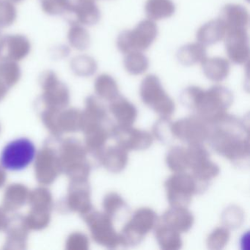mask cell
I'll use <instances>...</instances> for the list:
<instances>
[{"mask_svg": "<svg viewBox=\"0 0 250 250\" xmlns=\"http://www.w3.org/2000/svg\"><path fill=\"white\" fill-rule=\"evenodd\" d=\"M209 124L207 142L211 148L235 166H249L250 131L245 121L225 113Z\"/></svg>", "mask_w": 250, "mask_h": 250, "instance_id": "cell-1", "label": "cell"}, {"mask_svg": "<svg viewBox=\"0 0 250 250\" xmlns=\"http://www.w3.org/2000/svg\"><path fill=\"white\" fill-rule=\"evenodd\" d=\"M180 101L194 114L211 123L227 113L233 102V94L222 85L212 86L208 90L192 85L181 92Z\"/></svg>", "mask_w": 250, "mask_h": 250, "instance_id": "cell-2", "label": "cell"}, {"mask_svg": "<svg viewBox=\"0 0 250 250\" xmlns=\"http://www.w3.org/2000/svg\"><path fill=\"white\" fill-rule=\"evenodd\" d=\"M57 149L62 167L70 181H87L92 170L84 143L74 137L57 138Z\"/></svg>", "mask_w": 250, "mask_h": 250, "instance_id": "cell-3", "label": "cell"}, {"mask_svg": "<svg viewBox=\"0 0 250 250\" xmlns=\"http://www.w3.org/2000/svg\"><path fill=\"white\" fill-rule=\"evenodd\" d=\"M42 93L36 101L38 109L62 110L69 106L71 92L66 83L60 78L56 71L46 69L39 78Z\"/></svg>", "mask_w": 250, "mask_h": 250, "instance_id": "cell-4", "label": "cell"}, {"mask_svg": "<svg viewBox=\"0 0 250 250\" xmlns=\"http://www.w3.org/2000/svg\"><path fill=\"white\" fill-rule=\"evenodd\" d=\"M159 222V216L153 209H137L119 233L120 245L125 248L139 245Z\"/></svg>", "mask_w": 250, "mask_h": 250, "instance_id": "cell-5", "label": "cell"}, {"mask_svg": "<svg viewBox=\"0 0 250 250\" xmlns=\"http://www.w3.org/2000/svg\"><path fill=\"white\" fill-rule=\"evenodd\" d=\"M159 35L157 24L152 20H144L133 30H124L118 35L116 46L120 52L126 55L131 52L147 50Z\"/></svg>", "mask_w": 250, "mask_h": 250, "instance_id": "cell-6", "label": "cell"}, {"mask_svg": "<svg viewBox=\"0 0 250 250\" xmlns=\"http://www.w3.org/2000/svg\"><path fill=\"white\" fill-rule=\"evenodd\" d=\"M52 137L37 151L34 159V172L36 181L42 186H50L62 173L56 140Z\"/></svg>", "mask_w": 250, "mask_h": 250, "instance_id": "cell-7", "label": "cell"}, {"mask_svg": "<svg viewBox=\"0 0 250 250\" xmlns=\"http://www.w3.org/2000/svg\"><path fill=\"white\" fill-rule=\"evenodd\" d=\"M140 96L143 103L161 117L170 118L175 112V102L165 91L160 79L154 74H149L143 79Z\"/></svg>", "mask_w": 250, "mask_h": 250, "instance_id": "cell-8", "label": "cell"}, {"mask_svg": "<svg viewBox=\"0 0 250 250\" xmlns=\"http://www.w3.org/2000/svg\"><path fill=\"white\" fill-rule=\"evenodd\" d=\"M36 153V146L32 140L20 137L4 147L0 154V164L6 170H24L34 162Z\"/></svg>", "mask_w": 250, "mask_h": 250, "instance_id": "cell-9", "label": "cell"}, {"mask_svg": "<svg viewBox=\"0 0 250 250\" xmlns=\"http://www.w3.org/2000/svg\"><path fill=\"white\" fill-rule=\"evenodd\" d=\"M165 188L171 207L188 208L193 197L203 192L192 175L185 172L169 177L165 181Z\"/></svg>", "mask_w": 250, "mask_h": 250, "instance_id": "cell-10", "label": "cell"}, {"mask_svg": "<svg viewBox=\"0 0 250 250\" xmlns=\"http://www.w3.org/2000/svg\"><path fill=\"white\" fill-rule=\"evenodd\" d=\"M82 218L88 227L92 238L96 244L107 249H115L120 245L119 233L115 229L113 219L104 212L93 208Z\"/></svg>", "mask_w": 250, "mask_h": 250, "instance_id": "cell-11", "label": "cell"}, {"mask_svg": "<svg viewBox=\"0 0 250 250\" xmlns=\"http://www.w3.org/2000/svg\"><path fill=\"white\" fill-rule=\"evenodd\" d=\"M59 210L64 213L83 215L93 210L91 188L87 181H70L66 195L59 203Z\"/></svg>", "mask_w": 250, "mask_h": 250, "instance_id": "cell-12", "label": "cell"}, {"mask_svg": "<svg viewBox=\"0 0 250 250\" xmlns=\"http://www.w3.org/2000/svg\"><path fill=\"white\" fill-rule=\"evenodd\" d=\"M172 132L175 139L187 145L203 144L208 138L210 124L194 114L172 122Z\"/></svg>", "mask_w": 250, "mask_h": 250, "instance_id": "cell-13", "label": "cell"}, {"mask_svg": "<svg viewBox=\"0 0 250 250\" xmlns=\"http://www.w3.org/2000/svg\"><path fill=\"white\" fill-rule=\"evenodd\" d=\"M111 137L117 145L127 151H138L149 148L153 143V137L149 131L138 129L132 125L114 124L111 130Z\"/></svg>", "mask_w": 250, "mask_h": 250, "instance_id": "cell-14", "label": "cell"}, {"mask_svg": "<svg viewBox=\"0 0 250 250\" xmlns=\"http://www.w3.org/2000/svg\"><path fill=\"white\" fill-rule=\"evenodd\" d=\"M223 40L229 61L235 65H247L250 54V39L247 30H227Z\"/></svg>", "mask_w": 250, "mask_h": 250, "instance_id": "cell-15", "label": "cell"}, {"mask_svg": "<svg viewBox=\"0 0 250 250\" xmlns=\"http://www.w3.org/2000/svg\"><path fill=\"white\" fill-rule=\"evenodd\" d=\"M83 111L81 131L83 133L95 127L112 124L108 116L107 109L102 99L96 95H90L84 100Z\"/></svg>", "mask_w": 250, "mask_h": 250, "instance_id": "cell-16", "label": "cell"}, {"mask_svg": "<svg viewBox=\"0 0 250 250\" xmlns=\"http://www.w3.org/2000/svg\"><path fill=\"white\" fill-rule=\"evenodd\" d=\"M30 229L26 224L25 217L21 214H14L9 217L4 232L6 234L3 249L23 250L27 248Z\"/></svg>", "mask_w": 250, "mask_h": 250, "instance_id": "cell-17", "label": "cell"}, {"mask_svg": "<svg viewBox=\"0 0 250 250\" xmlns=\"http://www.w3.org/2000/svg\"><path fill=\"white\" fill-rule=\"evenodd\" d=\"M70 20L85 27H93L99 24L102 12L96 0H72Z\"/></svg>", "mask_w": 250, "mask_h": 250, "instance_id": "cell-18", "label": "cell"}, {"mask_svg": "<svg viewBox=\"0 0 250 250\" xmlns=\"http://www.w3.org/2000/svg\"><path fill=\"white\" fill-rule=\"evenodd\" d=\"M4 55L9 59L21 63L27 59L33 51V43L28 36L23 33L5 35Z\"/></svg>", "mask_w": 250, "mask_h": 250, "instance_id": "cell-19", "label": "cell"}, {"mask_svg": "<svg viewBox=\"0 0 250 250\" xmlns=\"http://www.w3.org/2000/svg\"><path fill=\"white\" fill-rule=\"evenodd\" d=\"M113 125V124L101 125L84 133L86 150L88 155L93 156L97 162L111 137V130Z\"/></svg>", "mask_w": 250, "mask_h": 250, "instance_id": "cell-20", "label": "cell"}, {"mask_svg": "<svg viewBox=\"0 0 250 250\" xmlns=\"http://www.w3.org/2000/svg\"><path fill=\"white\" fill-rule=\"evenodd\" d=\"M219 20L222 21L225 30H248L250 14L245 7L239 4H228L221 10Z\"/></svg>", "mask_w": 250, "mask_h": 250, "instance_id": "cell-21", "label": "cell"}, {"mask_svg": "<svg viewBox=\"0 0 250 250\" xmlns=\"http://www.w3.org/2000/svg\"><path fill=\"white\" fill-rule=\"evenodd\" d=\"M161 222L182 233L191 229L194 217L187 208L171 207L163 213Z\"/></svg>", "mask_w": 250, "mask_h": 250, "instance_id": "cell-22", "label": "cell"}, {"mask_svg": "<svg viewBox=\"0 0 250 250\" xmlns=\"http://www.w3.org/2000/svg\"><path fill=\"white\" fill-rule=\"evenodd\" d=\"M128 152L118 145L106 147L101 154L98 163L112 173H120L128 165Z\"/></svg>", "mask_w": 250, "mask_h": 250, "instance_id": "cell-23", "label": "cell"}, {"mask_svg": "<svg viewBox=\"0 0 250 250\" xmlns=\"http://www.w3.org/2000/svg\"><path fill=\"white\" fill-rule=\"evenodd\" d=\"M109 102V112L113 115L118 125H132L137 121V107L124 96L120 94Z\"/></svg>", "mask_w": 250, "mask_h": 250, "instance_id": "cell-24", "label": "cell"}, {"mask_svg": "<svg viewBox=\"0 0 250 250\" xmlns=\"http://www.w3.org/2000/svg\"><path fill=\"white\" fill-rule=\"evenodd\" d=\"M30 190L21 183L10 184L5 188L2 198V207L8 213H14L28 202Z\"/></svg>", "mask_w": 250, "mask_h": 250, "instance_id": "cell-25", "label": "cell"}, {"mask_svg": "<svg viewBox=\"0 0 250 250\" xmlns=\"http://www.w3.org/2000/svg\"><path fill=\"white\" fill-rule=\"evenodd\" d=\"M67 44L72 50L84 52L90 49L92 40L87 27L73 20H68L66 33Z\"/></svg>", "mask_w": 250, "mask_h": 250, "instance_id": "cell-26", "label": "cell"}, {"mask_svg": "<svg viewBox=\"0 0 250 250\" xmlns=\"http://www.w3.org/2000/svg\"><path fill=\"white\" fill-rule=\"evenodd\" d=\"M225 25L219 18L205 23L197 30L196 40L204 46H212L223 40L225 38Z\"/></svg>", "mask_w": 250, "mask_h": 250, "instance_id": "cell-27", "label": "cell"}, {"mask_svg": "<svg viewBox=\"0 0 250 250\" xmlns=\"http://www.w3.org/2000/svg\"><path fill=\"white\" fill-rule=\"evenodd\" d=\"M203 74L213 83H221L228 78L230 72V62L221 57L206 58L201 63Z\"/></svg>", "mask_w": 250, "mask_h": 250, "instance_id": "cell-28", "label": "cell"}, {"mask_svg": "<svg viewBox=\"0 0 250 250\" xmlns=\"http://www.w3.org/2000/svg\"><path fill=\"white\" fill-rule=\"evenodd\" d=\"M191 175L197 181L203 192L207 189L209 184L220 172L219 167L210 160V158L203 159L190 167Z\"/></svg>", "mask_w": 250, "mask_h": 250, "instance_id": "cell-29", "label": "cell"}, {"mask_svg": "<svg viewBox=\"0 0 250 250\" xmlns=\"http://www.w3.org/2000/svg\"><path fill=\"white\" fill-rule=\"evenodd\" d=\"M69 68L76 77L89 78L96 74L99 65L93 57L84 52H80L70 58Z\"/></svg>", "mask_w": 250, "mask_h": 250, "instance_id": "cell-30", "label": "cell"}, {"mask_svg": "<svg viewBox=\"0 0 250 250\" xmlns=\"http://www.w3.org/2000/svg\"><path fill=\"white\" fill-rule=\"evenodd\" d=\"M178 62L184 66L190 67L204 61L207 56L206 46L199 43H187L181 46L176 53Z\"/></svg>", "mask_w": 250, "mask_h": 250, "instance_id": "cell-31", "label": "cell"}, {"mask_svg": "<svg viewBox=\"0 0 250 250\" xmlns=\"http://www.w3.org/2000/svg\"><path fill=\"white\" fill-rule=\"evenodd\" d=\"M155 236L161 249L165 250H178L182 248L181 233L167 225L159 222L154 228Z\"/></svg>", "mask_w": 250, "mask_h": 250, "instance_id": "cell-32", "label": "cell"}, {"mask_svg": "<svg viewBox=\"0 0 250 250\" xmlns=\"http://www.w3.org/2000/svg\"><path fill=\"white\" fill-rule=\"evenodd\" d=\"M175 11L176 6L172 0H147L145 5L146 17L153 21L170 18Z\"/></svg>", "mask_w": 250, "mask_h": 250, "instance_id": "cell-33", "label": "cell"}, {"mask_svg": "<svg viewBox=\"0 0 250 250\" xmlns=\"http://www.w3.org/2000/svg\"><path fill=\"white\" fill-rule=\"evenodd\" d=\"M83 111L77 108L66 107L60 112L58 118V128L61 134L81 131Z\"/></svg>", "mask_w": 250, "mask_h": 250, "instance_id": "cell-34", "label": "cell"}, {"mask_svg": "<svg viewBox=\"0 0 250 250\" xmlns=\"http://www.w3.org/2000/svg\"><path fill=\"white\" fill-rule=\"evenodd\" d=\"M22 77V69L20 62L5 57L0 58V81L11 90L20 83Z\"/></svg>", "mask_w": 250, "mask_h": 250, "instance_id": "cell-35", "label": "cell"}, {"mask_svg": "<svg viewBox=\"0 0 250 250\" xmlns=\"http://www.w3.org/2000/svg\"><path fill=\"white\" fill-rule=\"evenodd\" d=\"M94 90L97 97L107 102H110L120 95L116 80L108 74H102L96 77Z\"/></svg>", "mask_w": 250, "mask_h": 250, "instance_id": "cell-36", "label": "cell"}, {"mask_svg": "<svg viewBox=\"0 0 250 250\" xmlns=\"http://www.w3.org/2000/svg\"><path fill=\"white\" fill-rule=\"evenodd\" d=\"M30 208L52 211L55 206L53 195L46 186L36 187L30 191L28 202Z\"/></svg>", "mask_w": 250, "mask_h": 250, "instance_id": "cell-37", "label": "cell"}, {"mask_svg": "<svg viewBox=\"0 0 250 250\" xmlns=\"http://www.w3.org/2000/svg\"><path fill=\"white\" fill-rule=\"evenodd\" d=\"M166 164L175 173L186 172L189 167L187 147L178 146L171 147L167 153Z\"/></svg>", "mask_w": 250, "mask_h": 250, "instance_id": "cell-38", "label": "cell"}, {"mask_svg": "<svg viewBox=\"0 0 250 250\" xmlns=\"http://www.w3.org/2000/svg\"><path fill=\"white\" fill-rule=\"evenodd\" d=\"M124 65L128 74L138 76L147 71L150 66V61L143 52H131L125 55Z\"/></svg>", "mask_w": 250, "mask_h": 250, "instance_id": "cell-39", "label": "cell"}, {"mask_svg": "<svg viewBox=\"0 0 250 250\" xmlns=\"http://www.w3.org/2000/svg\"><path fill=\"white\" fill-rule=\"evenodd\" d=\"M39 3L46 15L61 17L69 15L72 0H39Z\"/></svg>", "mask_w": 250, "mask_h": 250, "instance_id": "cell-40", "label": "cell"}, {"mask_svg": "<svg viewBox=\"0 0 250 250\" xmlns=\"http://www.w3.org/2000/svg\"><path fill=\"white\" fill-rule=\"evenodd\" d=\"M52 211L30 208L25 217L26 224L30 230H43L49 227L52 220Z\"/></svg>", "mask_w": 250, "mask_h": 250, "instance_id": "cell-41", "label": "cell"}, {"mask_svg": "<svg viewBox=\"0 0 250 250\" xmlns=\"http://www.w3.org/2000/svg\"><path fill=\"white\" fill-rule=\"evenodd\" d=\"M104 212L112 219H116L120 213L128 210L125 200L119 194L110 192L105 196L102 203Z\"/></svg>", "mask_w": 250, "mask_h": 250, "instance_id": "cell-42", "label": "cell"}, {"mask_svg": "<svg viewBox=\"0 0 250 250\" xmlns=\"http://www.w3.org/2000/svg\"><path fill=\"white\" fill-rule=\"evenodd\" d=\"M17 5L11 0H0V30L13 27L18 20Z\"/></svg>", "mask_w": 250, "mask_h": 250, "instance_id": "cell-43", "label": "cell"}, {"mask_svg": "<svg viewBox=\"0 0 250 250\" xmlns=\"http://www.w3.org/2000/svg\"><path fill=\"white\" fill-rule=\"evenodd\" d=\"M172 124L170 118L162 117L153 125V135L164 144L172 143L175 140L172 132Z\"/></svg>", "mask_w": 250, "mask_h": 250, "instance_id": "cell-44", "label": "cell"}, {"mask_svg": "<svg viewBox=\"0 0 250 250\" xmlns=\"http://www.w3.org/2000/svg\"><path fill=\"white\" fill-rule=\"evenodd\" d=\"M244 212L238 206H230L222 214L223 225L228 229H238L244 222Z\"/></svg>", "mask_w": 250, "mask_h": 250, "instance_id": "cell-45", "label": "cell"}, {"mask_svg": "<svg viewBox=\"0 0 250 250\" xmlns=\"http://www.w3.org/2000/svg\"><path fill=\"white\" fill-rule=\"evenodd\" d=\"M230 238L229 229L225 227L216 228L208 237V248L212 250H219L223 249L228 244Z\"/></svg>", "mask_w": 250, "mask_h": 250, "instance_id": "cell-46", "label": "cell"}, {"mask_svg": "<svg viewBox=\"0 0 250 250\" xmlns=\"http://www.w3.org/2000/svg\"><path fill=\"white\" fill-rule=\"evenodd\" d=\"M90 247V240L83 232H73L70 234L65 241L67 250H87Z\"/></svg>", "mask_w": 250, "mask_h": 250, "instance_id": "cell-47", "label": "cell"}, {"mask_svg": "<svg viewBox=\"0 0 250 250\" xmlns=\"http://www.w3.org/2000/svg\"><path fill=\"white\" fill-rule=\"evenodd\" d=\"M71 51L72 49L67 43H61V44L55 45L53 48H52L50 54L55 61H65L71 56Z\"/></svg>", "mask_w": 250, "mask_h": 250, "instance_id": "cell-48", "label": "cell"}, {"mask_svg": "<svg viewBox=\"0 0 250 250\" xmlns=\"http://www.w3.org/2000/svg\"><path fill=\"white\" fill-rule=\"evenodd\" d=\"M9 220L8 212L2 206H0V232L4 231L6 228Z\"/></svg>", "mask_w": 250, "mask_h": 250, "instance_id": "cell-49", "label": "cell"}, {"mask_svg": "<svg viewBox=\"0 0 250 250\" xmlns=\"http://www.w3.org/2000/svg\"><path fill=\"white\" fill-rule=\"evenodd\" d=\"M9 90L10 89L2 82L0 81V103L6 98Z\"/></svg>", "mask_w": 250, "mask_h": 250, "instance_id": "cell-50", "label": "cell"}, {"mask_svg": "<svg viewBox=\"0 0 250 250\" xmlns=\"http://www.w3.org/2000/svg\"><path fill=\"white\" fill-rule=\"evenodd\" d=\"M7 181L6 169L0 164V188L5 186Z\"/></svg>", "mask_w": 250, "mask_h": 250, "instance_id": "cell-51", "label": "cell"}, {"mask_svg": "<svg viewBox=\"0 0 250 250\" xmlns=\"http://www.w3.org/2000/svg\"><path fill=\"white\" fill-rule=\"evenodd\" d=\"M241 246H242L243 250H248L249 244H250V233L249 231H247L245 234L243 235L242 238H241Z\"/></svg>", "mask_w": 250, "mask_h": 250, "instance_id": "cell-52", "label": "cell"}, {"mask_svg": "<svg viewBox=\"0 0 250 250\" xmlns=\"http://www.w3.org/2000/svg\"><path fill=\"white\" fill-rule=\"evenodd\" d=\"M5 35L2 33V30H0V58L3 56L5 52V40H4Z\"/></svg>", "mask_w": 250, "mask_h": 250, "instance_id": "cell-53", "label": "cell"}, {"mask_svg": "<svg viewBox=\"0 0 250 250\" xmlns=\"http://www.w3.org/2000/svg\"><path fill=\"white\" fill-rule=\"evenodd\" d=\"M11 1H12L13 2H14V3L18 5V4H20L21 3V2H24V1H26V0H11Z\"/></svg>", "mask_w": 250, "mask_h": 250, "instance_id": "cell-54", "label": "cell"}, {"mask_svg": "<svg viewBox=\"0 0 250 250\" xmlns=\"http://www.w3.org/2000/svg\"><path fill=\"white\" fill-rule=\"evenodd\" d=\"M1 129H2V128H1V124H0V133H1Z\"/></svg>", "mask_w": 250, "mask_h": 250, "instance_id": "cell-55", "label": "cell"}, {"mask_svg": "<svg viewBox=\"0 0 250 250\" xmlns=\"http://www.w3.org/2000/svg\"><path fill=\"white\" fill-rule=\"evenodd\" d=\"M247 2H249V1H250V0H247Z\"/></svg>", "mask_w": 250, "mask_h": 250, "instance_id": "cell-56", "label": "cell"}]
</instances>
